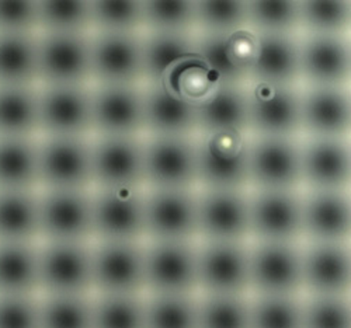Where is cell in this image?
Here are the masks:
<instances>
[{
    "mask_svg": "<svg viewBox=\"0 0 351 328\" xmlns=\"http://www.w3.org/2000/svg\"><path fill=\"white\" fill-rule=\"evenodd\" d=\"M146 294H93V328H146Z\"/></svg>",
    "mask_w": 351,
    "mask_h": 328,
    "instance_id": "36",
    "label": "cell"
},
{
    "mask_svg": "<svg viewBox=\"0 0 351 328\" xmlns=\"http://www.w3.org/2000/svg\"><path fill=\"white\" fill-rule=\"evenodd\" d=\"M195 28L202 34L228 36L247 25V2H194Z\"/></svg>",
    "mask_w": 351,
    "mask_h": 328,
    "instance_id": "45",
    "label": "cell"
},
{
    "mask_svg": "<svg viewBox=\"0 0 351 328\" xmlns=\"http://www.w3.org/2000/svg\"><path fill=\"white\" fill-rule=\"evenodd\" d=\"M198 192L146 188V242H197Z\"/></svg>",
    "mask_w": 351,
    "mask_h": 328,
    "instance_id": "15",
    "label": "cell"
},
{
    "mask_svg": "<svg viewBox=\"0 0 351 328\" xmlns=\"http://www.w3.org/2000/svg\"><path fill=\"white\" fill-rule=\"evenodd\" d=\"M194 138L145 136V188L195 190Z\"/></svg>",
    "mask_w": 351,
    "mask_h": 328,
    "instance_id": "18",
    "label": "cell"
},
{
    "mask_svg": "<svg viewBox=\"0 0 351 328\" xmlns=\"http://www.w3.org/2000/svg\"><path fill=\"white\" fill-rule=\"evenodd\" d=\"M93 188H145V136H92Z\"/></svg>",
    "mask_w": 351,
    "mask_h": 328,
    "instance_id": "11",
    "label": "cell"
},
{
    "mask_svg": "<svg viewBox=\"0 0 351 328\" xmlns=\"http://www.w3.org/2000/svg\"><path fill=\"white\" fill-rule=\"evenodd\" d=\"M0 86H38V34H0Z\"/></svg>",
    "mask_w": 351,
    "mask_h": 328,
    "instance_id": "34",
    "label": "cell"
},
{
    "mask_svg": "<svg viewBox=\"0 0 351 328\" xmlns=\"http://www.w3.org/2000/svg\"><path fill=\"white\" fill-rule=\"evenodd\" d=\"M143 33H92V84H143Z\"/></svg>",
    "mask_w": 351,
    "mask_h": 328,
    "instance_id": "19",
    "label": "cell"
},
{
    "mask_svg": "<svg viewBox=\"0 0 351 328\" xmlns=\"http://www.w3.org/2000/svg\"><path fill=\"white\" fill-rule=\"evenodd\" d=\"M249 134L297 138L301 134V90L297 84H246Z\"/></svg>",
    "mask_w": 351,
    "mask_h": 328,
    "instance_id": "2",
    "label": "cell"
},
{
    "mask_svg": "<svg viewBox=\"0 0 351 328\" xmlns=\"http://www.w3.org/2000/svg\"><path fill=\"white\" fill-rule=\"evenodd\" d=\"M143 33L193 34L195 29L194 2H142Z\"/></svg>",
    "mask_w": 351,
    "mask_h": 328,
    "instance_id": "43",
    "label": "cell"
},
{
    "mask_svg": "<svg viewBox=\"0 0 351 328\" xmlns=\"http://www.w3.org/2000/svg\"><path fill=\"white\" fill-rule=\"evenodd\" d=\"M92 243L40 242L41 294H93Z\"/></svg>",
    "mask_w": 351,
    "mask_h": 328,
    "instance_id": "6",
    "label": "cell"
},
{
    "mask_svg": "<svg viewBox=\"0 0 351 328\" xmlns=\"http://www.w3.org/2000/svg\"><path fill=\"white\" fill-rule=\"evenodd\" d=\"M247 25L257 34L295 36L300 2H247Z\"/></svg>",
    "mask_w": 351,
    "mask_h": 328,
    "instance_id": "42",
    "label": "cell"
},
{
    "mask_svg": "<svg viewBox=\"0 0 351 328\" xmlns=\"http://www.w3.org/2000/svg\"><path fill=\"white\" fill-rule=\"evenodd\" d=\"M302 225L308 243H348L351 202L348 191H308Z\"/></svg>",
    "mask_w": 351,
    "mask_h": 328,
    "instance_id": "25",
    "label": "cell"
},
{
    "mask_svg": "<svg viewBox=\"0 0 351 328\" xmlns=\"http://www.w3.org/2000/svg\"><path fill=\"white\" fill-rule=\"evenodd\" d=\"M250 238V194L247 190L198 191V240L238 242Z\"/></svg>",
    "mask_w": 351,
    "mask_h": 328,
    "instance_id": "17",
    "label": "cell"
},
{
    "mask_svg": "<svg viewBox=\"0 0 351 328\" xmlns=\"http://www.w3.org/2000/svg\"><path fill=\"white\" fill-rule=\"evenodd\" d=\"M258 38L252 28H241L225 37V48L230 62L249 81V72L257 55Z\"/></svg>",
    "mask_w": 351,
    "mask_h": 328,
    "instance_id": "51",
    "label": "cell"
},
{
    "mask_svg": "<svg viewBox=\"0 0 351 328\" xmlns=\"http://www.w3.org/2000/svg\"><path fill=\"white\" fill-rule=\"evenodd\" d=\"M146 328H198L197 294H146Z\"/></svg>",
    "mask_w": 351,
    "mask_h": 328,
    "instance_id": "37",
    "label": "cell"
},
{
    "mask_svg": "<svg viewBox=\"0 0 351 328\" xmlns=\"http://www.w3.org/2000/svg\"><path fill=\"white\" fill-rule=\"evenodd\" d=\"M199 294H250L247 242L198 243Z\"/></svg>",
    "mask_w": 351,
    "mask_h": 328,
    "instance_id": "13",
    "label": "cell"
},
{
    "mask_svg": "<svg viewBox=\"0 0 351 328\" xmlns=\"http://www.w3.org/2000/svg\"><path fill=\"white\" fill-rule=\"evenodd\" d=\"M93 294H146L145 242H93Z\"/></svg>",
    "mask_w": 351,
    "mask_h": 328,
    "instance_id": "12",
    "label": "cell"
},
{
    "mask_svg": "<svg viewBox=\"0 0 351 328\" xmlns=\"http://www.w3.org/2000/svg\"><path fill=\"white\" fill-rule=\"evenodd\" d=\"M0 138H40L38 86H0Z\"/></svg>",
    "mask_w": 351,
    "mask_h": 328,
    "instance_id": "33",
    "label": "cell"
},
{
    "mask_svg": "<svg viewBox=\"0 0 351 328\" xmlns=\"http://www.w3.org/2000/svg\"><path fill=\"white\" fill-rule=\"evenodd\" d=\"M146 294H197L198 243L145 242Z\"/></svg>",
    "mask_w": 351,
    "mask_h": 328,
    "instance_id": "4",
    "label": "cell"
},
{
    "mask_svg": "<svg viewBox=\"0 0 351 328\" xmlns=\"http://www.w3.org/2000/svg\"><path fill=\"white\" fill-rule=\"evenodd\" d=\"M40 190H93L92 138L40 136Z\"/></svg>",
    "mask_w": 351,
    "mask_h": 328,
    "instance_id": "5",
    "label": "cell"
},
{
    "mask_svg": "<svg viewBox=\"0 0 351 328\" xmlns=\"http://www.w3.org/2000/svg\"><path fill=\"white\" fill-rule=\"evenodd\" d=\"M38 33L92 34L90 2H38Z\"/></svg>",
    "mask_w": 351,
    "mask_h": 328,
    "instance_id": "39",
    "label": "cell"
},
{
    "mask_svg": "<svg viewBox=\"0 0 351 328\" xmlns=\"http://www.w3.org/2000/svg\"><path fill=\"white\" fill-rule=\"evenodd\" d=\"M301 80L312 87H347L351 49L347 36H305L300 40Z\"/></svg>",
    "mask_w": 351,
    "mask_h": 328,
    "instance_id": "22",
    "label": "cell"
},
{
    "mask_svg": "<svg viewBox=\"0 0 351 328\" xmlns=\"http://www.w3.org/2000/svg\"><path fill=\"white\" fill-rule=\"evenodd\" d=\"M145 136L193 138L197 134L195 104L163 83L143 84Z\"/></svg>",
    "mask_w": 351,
    "mask_h": 328,
    "instance_id": "26",
    "label": "cell"
},
{
    "mask_svg": "<svg viewBox=\"0 0 351 328\" xmlns=\"http://www.w3.org/2000/svg\"><path fill=\"white\" fill-rule=\"evenodd\" d=\"M198 328H252L249 294H198Z\"/></svg>",
    "mask_w": 351,
    "mask_h": 328,
    "instance_id": "38",
    "label": "cell"
},
{
    "mask_svg": "<svg viewBox=\"0 0 351 328\" xmlns=\"http://www.w3.org/2000/svg\"><path fill=\"white\" fill-rule=\"evenodd\" d=\"M350 23V2H300V29L305 36H347Z\"/></svg>",
    "mask_w": 351,
    "mask_h": 328,
    "instance_id": "41",
    "label": "cell"
},
{
    "mask_svg": "<svg viewBox=\"0 0 351 328\" xmlns=\"http://www.w3.org/2000/svg\"><path fill=\"white\" fill-rule=\"evenodd\" d=\"M250 187L266 191H300L301 142L297 138L252 136Z\"/></svg>",
    "mask_w": 351,
    "mask_h": 328,
    "instance_id": "14",
    "label": "cell"
},
{
    "mask_svg": "<svg viewBox=\"0 0 351 328\" xmlns=\"http://www.w3.org/2000/svg\"><path fill=\"white\" fill-rule=\"evenodd\" d=\"M302 207L300 191L253 190L250 238L254 242L300 243L304 240Z\"/></svg>",
    "mask_w": 351,
    "mask_h": 328,
    "instance_id": "16",
    "label": "cell"
},
{
    "mask_svg": "<svg viewBox=\"0 0 351 328\" xmlns=\"http://www.w3.org/2000/svg\"><path fill=\"white\" fill-rule=\"evenodd\" d=\"M302 186L308 191H348L351 152L348 139L306 138L301 143Z\"/></svg>",
    "mask_w": 351,
    "mask_h": 328,
    "instance_id": "21",
    "label": "cell"
},
{
    "mask_svg": "<svg viewBox=\"0 0 351 328\" xmlns=\"http://www.w3.org/2000/svg\"><path fill=\"white\" fill-rule=\"evenodd\" d=\"M252 328H304L301 296L253 294L250 297Z\"/></svg>",
    "mask_w": 351,
    "mask_h": 328,
    "instance_id": "40",
    "label": "cell"
},
{
    "mask_svg": "<svg viewBox=\"0 0 351 328\" xmlns=\"http://www.w3.org/2000/svg\"><path fill=\"white\" fill-rule=\"evenodd\" d=\"M41 242H93L92 190H40Z\"/></svg>",
    "mask_w": 351,
    "mask_h": 328,
    "instance_id": "7",
    "label": "cell"
},
{
    "mask_svg": "<svg viewBox=\"0 0 351 328\" xmlns=\"http://www.w3.org/2000/svg\"><path fill=\"white\" fill-rule=\"evenodd\" d=\"M93 242H146V188L92 190Z\"/></svg>",
    "mask_w": 351,
    "mask_h": 328,
    "instance_id": "3",
    "label": "cell"
},
{
    "mask_svg": "<svg viewBox=\"0 0 351 328\" xmlns=\"http://www.w3.org/2000/svg\"><path fill=\"white\" fill-rule=\"evenodd\" d=\"M143 84H160L182 65L198 58L193 34L143 33Z\"/></svg>",
    "mask_w": 351,
    "mask_h": 328,
    "instance_id": "29",
    "label": "cell"
},
{
    "mask_svg": "<svg viewBox=\"0 0 351 328\" xmlns=\"http://www.w3.org/2000/svg\"><path fill=\"white\" fill-rule=\"evenodd\" d=\"M0 34H38V2L0 0Z\"/></svg>",
    "mask_w": 351,
    "mask_h": 328,
    "instance_id": "50",
    "label": "cell"
},
{
    "mask_svg": "<svg viewBox=\"0 0 351 328\" xmlns=\"http://www.w3.org/2000/svg\"><path fill=\"white\" fill-rule=\"evenodd\" d=\"M93 136H145L143 84H92Z\"/></svg>",
    "mask_w": 351,
    "mask_h": 328,
    "instance_id": "20",
    "label": "cell"
},
{
    "mask_svg": "<svg viewBox=\"0 0 351 328\" xmlns=\"http://www.w3.org/2000/svg\"><path fill=\"white\" fill-rule=\"evenodd\" d=\"M92 33H143L142 2H90Z\"/></svg>",
    "mask_w": 351,
    "mask_h": 328,
    "instance_id": "44",
    "label": "cell"
},
{
    "mask_svg": "<svg viewBox=\"0 0 351 328\" xmlns=\"http://www.w3.org/2000/svg\"><path fill=\"white\" fill-rule=\"evenodd\" d=\"M92 34L38 33V86H90Z\"/></svg>",
    "mask_w": 351,
    "mask_h": 328,
    "instance_id": "9",
    "label": "cell"
},
{
    "mask_svg": "<svg viewBox=\"0 0 351 328\" xmlns=\"http://www.w3.org/2000/svg\"><path fill=\"white\" fill-rule=\"evenodd\" d=\"M302 271L309 296H350V244L308 243L302 247Z\"/></svg>",
    "mask_w": 351,
    "mask_h": 328,
    "instance_id": "24",
    "label": "cell"
},
{
    "mask_svg": "<svg viewBox=\"0 0 351 328\" xmlns=\"http://www.w3.org/2000/svg\"><path fill=\"white\" fill-rule=\"evenodd\" d=\"M40 136L92 138V84L38 86Z\"/></svg>",
    "mask_w": 351,
    "mask_h": 328,
    "instance_id": "10",
    "label": "cell"
},
{
    "mask_svg": "<svg viewBox=\"0 0 351 328\" xmlns=\"http://www.w3.org/2000/svg\"><path fill=\"white\" fill-rule=\"evenodd\" d=\"M0 242H41L40 190H0Z\"/></svg>",
    "mask_w": 351,
    "mask_h": 328,
    "instance_id": "30",
    "label": "cell"
},
{
    "mask_svg": "<svg viewBox=\"0 0 351 328\" xmlns=\"http://www.w3.org/2000/svg\"><path fill=\"white\" fill-rule=\"evenodd\" d=\"M351 101L347 87H312L301 90V134L306 138L348 139Z\"/></svg>",
    "mask_w": 351,
    "mask_h": 328,
    "instance_id": "23",
    "label": "cell"
},
{
    "mask_svg": "<svg viewBox=\"0 0 351 328\" xmlns=\"http://www.w3.org/2000/svg\"><path fill=\"white\" fill-rule=\"evenodd\" d=\"M0 328H41L40 294H0Z\"/></svg>",
    "mask_w": 351,
    "mask_h": 328,
    "instance_id": "49",
    "label": "cell"
},
{
    "mask_svg": "<svg viewBox=\"0 0 351 328\" xmlns=\"http://www.w3.org/2000/svg\"><path fill=\"white\" fill-rule=\"evenodd\" d=\"M250 293L269 296L304 293L300 243L254 242L250 246Z\"/></svg>",
    "mask_w": 351,
    "mask_h": 328,
    "instance_id": "8",
    "label": "cell"
},
{
    "mask_svg": "<svg viewBox=\"0 0 351 328\" xmlns=\"http://www.w3.org/2000/svg\"><path fill=\"white\" fill-rule=\"evenodd\" d=\"M257 55L247 83L297 84L301 80L300 40L295 36L271 34H257Z\"/></svg>",
    "mask_w": 351,
    "mask_h": 328,
    "instance_id": "28",
    "label": "cell"
},
{
    "mask_svg": "<svg viewBox=\"0 0 351 328\" xmlns=\"http://www.w3.org/2000/svg\"><path fill=\"white\" fill-rule=\"evenodd\" d=\"M304 328H351L350 296H309L304 301Z\"/></svg>",
    "mask_w": 351,
    "mask_h": 328,
    "instance_id": "46",
    "label": "cell"
},
{
    "mask_svg": "<svg viewBox=\"0 0 351 328\" xmlns=\"http://www.w3.org/2000/svg\"><path fill=\"white\" fill-rule=\"evenodd\" d=\"M225 37L221 34L199 33L197 36L198 58L218 84H247L246 76L230 62L225 48Z\"/></svg>",
    "mask_w": 351,
    "mask_h": 328,
    "instance_id": "47",
    "label": "cell"
},
{
    "mask_svg": "<svg viewBox=\"0 0 351 328\" xmlns=\"http://www.w3.org/2000/svg\"><path fill=\"white\" fill-rule=\"evenodd\" d=\"M195 116L197 134H249L246 84H217L208 96L195 104Z\"/></svg>",
    "mask_w": 351,
    "mask_h": 328,
    "instance_id": "27",
    "label": "cell"
},
{
    "mask_svg": "<svg viewBox=\"0 0 351 328\" xmlns=\"http://www.w3.org/2000/svg\"><path fill=\"white\" fill-rule=\"evenodd\" d=\"M0 294H41L40 242H0Z\"/></svg>",
    "mask_w": 351,
    "mask_h": 328,
    "instance_id": "32",
    "label": "cell"
},
{
    "mask_svg": "<svg viewBox=\"0 0 351 328\" xmlns=\"http://www.w3.org/2000/svg\"><path fill=\"white\" fill-rule=\"evenodd\" d=\"M250 140L245 132L198 134L194 138L199 190H247Z\"/></svg>",
    "mask_w": 351,
    "mask_h": 328,
    "instance_id": "1",
    "label": "cell"
},
{
    "mask_svg": "<svg viewBox=\"0 0 351 328\" xmlns=\"http://www.w3.org/2000/svg\"><path fill=\"white\" fill-rule=\"evenodd\" d=\"M41 328H93V294H40Z\"/></svg>",
    "mask_w": 351,
    "mask_h": 328,
    "instance_id": "35",
    "label": "cell"
},
{
    "mask_svg": "<svg viewBox=\"0 0 351 328\" xmlns=\"http://www.w3.org/2000/svg\"><path fill=\"white\" fill-rule=\"evenodd\" d=\"M163 84L169 86L187 101L197 104L214 90L218 81L204 66L201 59L195 58L174 71Z\"/></svg>",
    "mask_w": 351,
    "mask_h": 328,
    "instance_id": "48",
    "label": "cell"
},
{
    "mask_svg": "<svg viewBox=\"0 0 351 328\" xmlns=\"http://www.w3.org/2000/svg\"><path fill=\"white\" fill-rule=\"evenodd\" d=\"M40 138H0V190H40Z\"/></svg>",
    "mask_w": 351,
    "mask_h": 328,
    "instance_id": "31",
    "label": "cell"
}]
</instances>
